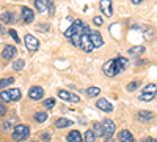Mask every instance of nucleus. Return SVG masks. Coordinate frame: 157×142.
Listing matches in <instances>:
<instances>
[{
  "label": "nucleus",
  "mask_w": 157,
  "mask_h": 142,
  "mask_svg": "<svg viewBox=\"0 0 157 142\" xmlns=\"http://www.w3.org/2000/svg\"><path fill=\"white\" fill-rule=\"evenodd\" d=\"M104 142H113V140H112V137H105V140H104Z\"/></svg>",
  "instance_id": "44"
},
{
  "label": "nucleus",
  "mask_w": 157,
  "mask_h": 142,
  "mask_svg": "<svg viewBox=\"0 0 157 142\" xmlns=\"http://www.w3.org/2000/svg\"><path fill=\"white\" fill-rule=\"evenodd\" d=\"M13 120H2L0 122V131H13Z\"/></svg>",
  "instance_id": "25"
},
{
  "label": "nucleus",
  "mask_w": 157,
  "mask_h": 142,
  "mask_svg": "<svg viewBox=\"0 0 157 142\" xmlns=\"http://www.w3.org/2000/svg\"><path fill=\"white\" fill-rule=\"evenodd\" d=\"M21 18L25 24H32L35 21V11L29 6H22L21 8Z\"/></svg>",
  "instance_id": "4"
},
{
  "label": "nucleus",
  "mask_w": 157,
  "mask_h": 142,
  "mask_svg": "<svg viewBox=\"0 0 157 142\" xmlns=\"http://www.w3.org/2000/svg\"><path fill=\"white\" fill-rule=\"evenodd\" d=\"M140 87V81H134V82H130V84H127V92H134V90H137Z\"/></svg>",
  "instance_id": "33"
},
{
  "label": "nucleus",
  "mask_w": 157,
  "mask_h": 142,
  "mask_svg": "<svg viewBox=\"0 0 157 142\" xmlns=\"http://www.w3.org/2000/svg\"><path fill=\"white\" fill-rule=\"evenodd\" d=\"M102 14L105 16H112L113 14V10H112V0H101V5H99Z\"/></svg>",
  "instance_id": "16"
},
{
  "label": "nucleus",
  "mask_w": 157,
  "mask_h": 142,
  "mask_svg": "<svg viewBox=\"0 0 157 142\" xmlns=\"http://www.w3.org/2000/svg\"><path fill=\"white\" fill-rule=\"evenodd\" d=\"M102 126H104V131H105V137H113V134H115V131H116L115 123H113L110 119H104Z\"/></svg>",
  "instance_id": "8"
},
{
  "label": "nucleus",
  "mask_w": 157,
  "mask_h": 142,
  "mask_svg": "<svg viewBox=\"0 0 157 142\" xmlns=\"http://www.w3.org/2000/svg\"><path fill=\"white\" fill-rule=\"evenodd\" d=\"M80 47L85 51V52H91V51L94 49V46H93V43H91L88 33H82V44H80Z\"/></svg>",
  "instance_id": "14"
},
{
  "label": "nucleus",
  "mask_w": 157,
  "mask_h": 142,
  "mask_svg": "<svg viewBox=\"0 0 157 142\" xmlns=\"http://www.w3.org/2000/svg\"><path fill=\"white\" fill-rule=\"evenodd\" d=\"M143 2V0H130V3H132V5H140Z\"/></svg>",
  "instance_id": "42"
},
{
  "label": "nucleus",
  "mask_w": 157,
  "mask_h": 142,
  "mask_svg": "<svg viewBox=\"0 0 157 142\" xmlns=\"http://www.w3.org/2000/svg\"><path fill=\"white\" fill-rule=\"evenodd\" d=\"M54 125L57 128H66V126H71L72 125V120H69V119H57Z\"/></svg>",
  "instance_id": "23"
},
{
  "label": "nucleus",
  "mask_w": 157,
  "mask_h": 142,
  "mask_svg": "<svg viewBox=\"0 0 157 142\" xmlns=\"http://www.w3.org/2000/svg\"><path fill=\"white\" fill-rule=\"evenodd\" d=\"M102 71H104V74H105L107 77H113V76H116V70H115V59H112V60H109V62L104 63Z\"/></svg>",
  "instance_id": "10"
},
{
  "label": "nucleus",
  "mask_w": 157,
  "mask_h": 142,
  "mask_svg": "<svg viewBox=\"0 0 157 142\" xmlns=\"http://www.w3.org/2000/svg\"><path fill=\"white\" fill-rule=\"evenodd\" d=\"M68 142H82V134L78 133V131H71L68 134Z\"/></svg>",
  "instance_id": "24"
},
{
  "label": "nucleus",
  "mask_w": 157,
  "mask_h": 142,
  "mask_svg": "<svg viewBox=\"0 0 157 142\" xmlns=\"http://www.w3.org/2000/svg\"><path fill=\"white\" fill-rule=\"evenodd\" d=\"M11 137H13L14 142H22L25 139H29L30 137V128L27 125H24V123H19V125H16L14 128H13Z\"/></svg>",
  "instance_id": "1"
},
{
  "label": "nucleus",
  "mask_w": 157,
  "mask_h": 142,
  "mask_svg": "<svg viewBox=\"0 0 157 142\" xmlns=\"http://www.w3.org/2000/svg\"><path fill=\"white\" fill-rule=\"evenodd\" d=\"M132 140H134V136L129 130L120 131V142H132Z\"/></svg>",
  "instance_id": "19"
},
{
  "label": "nucleus",
  "mask_w": 157,
  "mask_h": 142,
  "mask_svg": "<svg viewBox=\"0 0 157 142\" xmlns=\"http://www.w3.org/2000/svg\"><path fill=\"white\" fill-rule=\"evenodd\" d=\"M145 46H132L129 51H127V54L129 55H134V57H140V55H143L145 54Z\"/></svg>",
  "instance_id": "18"
},
{
  "label": "nucleus",
  "mask_w": 157,
  "mask_h": 142,
  "mask_svg": "<svg viewBox=\"0 0 157 142\" xmlns=\"http://www.w3.org/2000/svg\"><path fill=\"white\" fill-rule=\"evenodd\" d=\"M141 142H157V139H154V137H145Z\"/></svg>",
  "instance_id": "41"
},
{
  "label": "nucleus",
  "mask_w": 157,
  "mask_h": 142,
  "mask_svg": "<svg viewBox=\"0 0 157 142\" xmlns=\"http://www.w3.org/2000/svg\"><path fill=\"white\" fill-rule=\"evenodd\" d=\"M99 93H101L99 87H90V88H86V95L90 98H96V96H99Z\"/></svg>",
  "instance_id": "28"
},
{
  "label": "nucleus",
  "mask_w": 157,
  "mask_h": 142,
  "mask_svg": "<svg viewBox=\"0 0 157 142\" xmlns=\"http://www.w3.org/2000/svg\"><path fill=\"white\" fill-rule=\"evenodd\" d=\"M154 96H155V93H146V92H141V95L138 96V99H140V101H151V99H154Z\"/></svg>",
  "instance_id": "30"
},
{
  "label": "nucleus",
  "mask_w": 157,
  "mask_h": 142,
  "mask_svg": "<svg viewBox=\"0 0 157 142\" xmlns=\"http://www.w3.org/2000/svg\"><path fill=\"white\" fill-rule=\"evenodd\" d=\"M57 95H58V98H61V99H64V101H69V103H78V101H80L78 95L71 93V92H68V90H58Z\"/></svg>",
  "instance_id": "5"
},
{
  "label": "nucleus",
  "mask_w": 157,
  "mask_h": 142,
  "mask_svg": "<svg viewBox=\"0 0 157 142\" xmlns=\"http://www.w3.org/2000/svg\"><path fill=\"white\" fill-rule=\"evenodd\" d=\"M47 119H49V117H47V114H46L44 111H39V112H35V114H33V120H35L36 123H44Z\"/></svg>",
  "instance_id": "20"
},
{
  "label": "nucleus",
  "mask_w": 157,
  "mask_h": 142,
  "mask_svg": "<svg viewBox=\"0 0 157 142\" xmlns=\"http://www.w3.org/2000/svg\"><path fill=\"white\" fill-rule=\"evenodd\" d=\"M127 67H129V60H127L126 57H116V59H115V70H116V74L123 73Z\"/></svg>",
  "instance_id": "11"
},
{
  "label": "nucleus",
  "mask_w": 157,
  "mask_h": 142,
  "mask_svg": "<svg viewBox=\"0 0 157 142\" xmlns=\"http://www.w3.org/2000/svg\"><path fill=\"white\" fill-rule=\"evenodd\" d=\"M39 139L44 140V142H49L50 140V134L47 131H41V133H39Z\"/></svg>",
  "instance_id": "37"
},
{
  "label": "nucleus",
  "mask_w": 157,
  "mask_h": 142,
  "mask_svg": "<svg viewBox=\"0 0 157 142\" xmlns=\"http://www.w3.org/2000/svg\"><path fill=\"white\" fill-rule=\"evenodd\" d=\"M32 142H36V140H32Z\"/></svg>",
  "instance_id": "45"
},
{
  "label": "nucleus",
  "mask_w": 157,
  "mask_h": 142,
  "mask_svg": "<svg viewBox=\"0 0 157 142\" xmlns=\"http://www.w3.org/2000/svg\"><path fill=\"white\" fill-rule=\"evenodd\" d=\"M88 35H90V40H91V43H93L94 47H101L104 44V40H102V36L98 30H90Z\"/></svg>",
  "instance_id": "12"
},
{
  "label": "nucleus",
  "mask_w": 157,
  "mask_h": 142,
  "mask_svg": "<svg viewBox=\"0 0 157 142\" xmlns=\"http://www.w3.org/2000/svg\"><path fill=\"white\" fill-rule=\"evenodd\" d=\"M29 96L30 99H41L44 96V88L41 85H33L29 90Z\"/></svg>",
  "instance_id": "9"
},
{
  "label": "nucleus",
  "mask_w": 157,
  "mask_h": 142,
  "mask_svg": "<svg viewBox=\"0 0 157 142\" xmlns=\"http://www.w3.org/2000/svg\"><path fill=\"white\" fill-rule=\"evenodd\" d=\"M22 98V92L19 88H3L0 90V99L3 103H11V101H19Z\"/></svg>",
  "instance_id": "2"
},
{
  "label": "nucleus",
  "mask_w": 157,
  "mask_h": 142,
  "mask_svg": "<svg viewBox=\"0 0 157 142\" xmlns=\"http://www.w3.org/2000/svg\"><path fill=\"white\" fill-rule=\"evenodd\" d=\"M35 8L38 13H44L47 10V0H35Z\"/></svg>",
  "instance_id": "22"
},
{
  "label": "nucleus",
  "mask_w": 157,
  "mask_h": 142,
  "mask_svg": "<svg viewBox=\"0 0 157 142\" xmlns=\"http://www.w3.org/2000/svg\"><path fill=\"white\" fill-rule=\"evenodd\" d=\"M16 55H17V49L14 46H11V44L5 46L3 51H2V59L3 60H13Z\"/></svg>",
  "instance_id": "7"
},
{
  "label": "nucleus",
  "mask_w": 157,
  "mask_h": 142,
  "mask_svg": "<svg viewBox=\"0 0 157 142\" xmlns=\"http://www.w3.org/2000/svg\"><path fill=\"white\" fill-rule=\"evenodd\" d=\"M14 81H16L14 77H3V79H0V90H3V88L13 85V84H14Z\"/></svg>",
  "instance_id": "26"
},
{
  "label": "nucleus",
  "mask_w": 157,
  "mask_h": 142,
  "mask_svg": "<svg viewBox=\"0 0 157 142\" xmlns=\"http://www.w3.org/2000/svg\"><path fill=\"white\" fill-rule=\"evenodd\" d=\"M93 21H94V24H96V25H102V24H104V19H102L101 16H94V19H93Z\"/></svg>",
  "instance_id": "40"
},
{
  "label": "nucleus",
  "mask_w": 157,
  "mask_h": 142,
  "mask_svg": "<svg viewBox=\"0 0 157 142\" xmlns=\"http://www.w3.org/2000/svg\"><path fill=\"white\" fill-rule=\"evenodd\" d=\"M94 139H96V134H94L93 130H90V131L85 133V142H94Z\"/></svg>",
  "instance_id": "32"
},
{
  "label": "nucleus",
  "mask_w": 157,
  "mask_h": 142,
  "mask_svg": "<svg viewBox=\"0 0 157 142\" xmlns=\"http://www.w3.org/2000/svg\"><path fill=\"white\" fill-rule=\"evenodd\" d=\"M47 11L50 16H54L55 13V5H54V0H47Z\"/></svg>",
  "instance_id": "35"
},
{
  "label": "nucleus",
  "mask_w": 157,
  "mask_h": 142,
  "mask_svg": "<svg viewBox=\"0 0 157 142\" xmlns=\"http://www.w3.org/2000/svg\"><path fill=\"white\" fill-rule=\"evenodd\" d=\"M8 33H10V36H11L16 43H21V38H19V35H17V32H16L14 29H10V30H8Z\"/></svg>",
  "instance_id": "36"
},
{
  "label": "nucleus",
  "mask_w": 157,
  "mask_h": 142,
  "mask_svg": "<svg viewBox=\"0 0 157 142\" xmlns=\"http://www.w3.org/2000/svg\"><path fill=\"white\" fill-rule=\"evenodd\" d=\"M24 43H25V46H27V49L30 51V52H35V51H38V47H39L38 38L33 36V35H30V33H29V35H25Z\"/></svg>",
  "instance_id": "3"
},
{
  "label": "nucleus",
  "mask_w": 157,
  "mask_h": 142,
  "mask_svg": "<svg viewBox=\"0 0 157 142\" xmlns=\"http://www.w3.org/2000/svg\"><path fill=\"white\" fill-rule=\"evenodd\" d=\"M93 131H94V134H96V137H101V136H105V131H104V126H102V123H94L93 125Z\"/></svg>",
  "instance_id": "27"
},
{
  "label": "nucleus",
  "mask_w": 157,
  "mask_h": 142,
  "mask_svg": "<svg viewBox=\"0 0 157 142\" xmlns=\"http://www.w3.org/2000/svg\"><path fill=\"white\" fill-rule=\"evenodd\" d=\"M46 109H52L55 106V99L54 98H47V99H44V104H43Z\"/></svg>",
  "instance_id": "34"
},
{
  "label": "nucleus",
  "mask_w": 157,
  "mask_h": 142,
  "mask_svg": "<svg viewBox=\"0 0 157 142\" xmlns=\"http://www.w3.org/2000/svg\"><path fill=\"white\" fill-rule=\"evenodd\" d=\"M71 27H72L74 32H77V33H90V29L86 27V24L82 22V21H78V19H75V21L72 22Z\"/></svg>",
  "instance_id": "15"
},
{
  "label": "nucleus",
  "mask_w": 157,
  "mask_h": 142,
  "mask_svg": "<svg viewBox=\"0 0 157 142\" xmlns=\"http://www.w3.org/2000/svg\"><path fill=\"white\" fill-rule=\"evenodd\" d=\"M0 21H2L3 24H14L16 18H14V14H13L11 11H3L2 14H0Z\"/></svg>",
  "instance_id": "17"
},
{
  "label": "nucleus",
  "mask_w": 157,
  "mask_h": 142,
  "mask_svg": "<svg viewBox=\"0 0 157 142\" xmlns=\"http://www.w3.org/2000/svg\"><path fill=\"white\" fill-rule=\"evenodd\" d=\"M69 40H71L72 46H75V47H80V44H82V33H77V32H74V33H72V36L69 38Z\"/></svg>",
  "instance_id": "21"
},
{
  "label": "nucleus",
  "mask_w": 157,
  "mask_h": 142,
  "mask_svg": "<svg viewBox=\"0 0 157 142\" xmlns=\"http://www.w3.org/2000/svg\"><path fill=\"white\" fill-rule=\"evenodd\" d=\"M137 119L141 123H151L155 119V114L151 111H140V112H137Z\"/></svg>",
  "instance_id": "6"
},
{
  "label": "nucleus",
  "mask_w": 157,
  "mask_h": 142,
  "mask_svg": "<svg viewBox=\"0 0 157 142\" xmlns=\"http://www.w3.org/2000/svg\"><path fill=\"white\" fill-rule=\"evenodd\" d=\"M132 142H135V140H132Z\"/></svg>",
  "instance_id": "46"
},
{
  "label": "nucleus",
  "mask_w": 157,
  "mask_h": 142,
  "mask_svg": "<svg viewBox=\"0 0 157 142\" xmlns=\"http://www.w3.org/2000/svg\"><path fill=\"white\" fill-rule=\"evenodd\" d=\"M38 29L41 30V32H47V30L50 29V25H49V24H39V25H38Z\"/></svg>",
  "instance_id": "39"
},
{
  "label": "nucleus",
  "mask_w": 157,
  "mask_h": 142,
  "mask_svg": "<svg viewBox=\"0 0 157 142\" xmlns=\"http://www.w3.org/2000/svg\"><path fill=\"white\" fill-rule=\"evenodd\" d=\"M143 92H146V93H157V85L155 84H148V85H145Z\"/></svg>",
  "instance_id": "31"
},
{
  "label": "nucleus",
  "mask_w": 157,
  "mask_h": 142,
  "mask_svg": "<svg viewBox=\"0 0 157 142\" xmlns=\"http://www.w3.org/2000/svg\"><path fill=\"white\" fill-rule=\"evenodd\" d=\"M5 33V29H3V25H0V35H3Z\"/></svg>",
  "instance_id": "43"
},
{
  "label": "nucleus",
  "mask_w": 157,
  "mask_h": 142,
  "mask_svg": "<svg viewBox=\"0 0 157 142\" xmlns=\"http://www.w3.org/2000/svg\"><path fill=\"white\" fill-rule=\"evenodd\" d=\"M96 108H98L99 111H102V112H112V111H113L112 103H110V101H107L105 98L98 99V101H96Z\"/></svg>",
  "instance_id": "13"
},
{
  "label": "nucleus",
  "mask_w": 157,
  "mask_h": 142,
  "mask_svg": "<svg viewBox=\"0 0 157 142\" xmlns=\"http://www.w3.org/2000/svg\"><path fill=\"white\" fill-rule=\"evenodd\" d=\"M24 67H25V62H24L22 59L14 60V63H13V70H14V71H22Z\"/></svg>",
  "instance_id": "29"
},
{
  "label": "nucleus",
  "mask_w": 157,
  "mask_h": 142,
  "mask_svg": "<svg viewBox=\"0 0 157 142\" xmlns=\"http://www.w3.org/2000/svg\"><path fill=\"white\" fill-rule=\"evenodd\" d=\"M6 111H8V108H6L5 104H2V103H0V117L6 115Z\"/></svg>",
  "instance_id": "38"
}]
</instances>
